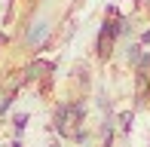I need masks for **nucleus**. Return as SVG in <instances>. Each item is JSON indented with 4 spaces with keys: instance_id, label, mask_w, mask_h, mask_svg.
Returning <instances> with one entry per match:
<instances>
[{
    "instance_id": "f257e3e1",
    "label": "nucleus",
    "mask_w": 150,
    "mask_h": 147,
    "mask_svg": "<svg viewBox=\"0 0 150 147\" xmlns=\"http://www.w3.org/2000/svg\"><path fill=\"white\" fill-rule=\"evenodd\" d=\"M83 123H86V101H83V98H74V101L55 104V113H52V129H55L61 138H74V132L83 129Z\"/></svg>"
},
{
    "instance_id": "f03ea898",
    "label": "nucleus",
    "mask_w": 150,
    "mask_h": 147,
    "mask_svg": "<svg viewBox=\"0 0 150 147\" xmlns=\"http://www.w3.org/2000/svg\"><path fill=\"white\" fill-rule=\"evenodd\" d=\"M49 34H52V25L46 22V18H37V22H34L31 28L25 31V43H28L31 49L40 52V49L46 46V40H49Z\"/></svg>"
},
{
    "instance_id": "7ed1b4c3",
    "label": "nucleus",
    "mask_w": 150,
    "mask_h": 147,
    "mask_svg": "<svg viewBox=\"0 0 150 147\" xmlns=\"http://www.w3.org/2000/svg\"><path fill=\"white\" fill-rule=\"evenodd\" d=\"M113 129H117V126H113V119L107 117L104 123H101V147H113Z\"/></svg>"
},
{
    "instance_id": "20e7f679",
    "label": "nucleus",
    "mask_w": 150,
    "mask_h": 147,
    "mask_svg": "<svg viewBox=\"0 0 150 147\" xmlns=\"http://www.w3.org/2000/svg\"><path fill=\"white\" fill-rule=\"evenodd\" d=\"M132 119H135V110H122L120 117H117V126H120L122 135H129V132H132Z\"/></svg>"
},
{
    "instance_id": "39448f33",
    "label": "nucleus",
    "mask_w": 150,
    "mask_h": 147,
    "mask_svg": "<svg viewBox=\"0 0 150 147\" xmlns=\"http://www.w3.org/2000/svg\"><path fill=\"white\" fill-rule=\"evenodd\" d=\"M28 113H16V117H12V129H16V135H22L25 129H28Z\"/></svg>"
},
{
    "instance_id": "423d86ee",
    "label": "nucleus",
    "mask_w": 150,
    "mask_h": 147,
    "mask_svg": "<svg viewBox=\"0 0 150 147\" xmlns=\"http://www.w3.org/2000/svg\"><path fill=\"white\" fill-rule=\"evenodd\" d=\"M12 101H16V92H6V95H0V119L6 117V110H9Z\"/></svg>"
},
{
    "instance_id": "0eeeda50",
    "label": "nucleus",
    "mask_w": 150,
    "mask_h": 147,
    "mask_svg": "<svg viewBox=\"0 0 150 147\" xmlns=\"http://www.w3.org/2000/svg\"><path fill=\"white\" fill-rule=\"evenodd\" d=\"M138 43H141V46H150V28H144V31H141V37H138Z\"/></svg>"
},
{
    "instance_id": "6e6552de",
    "label": "nucleus",
    "mask_w": 150,
    "mask_h": 147,
    "mask_svg": "<svg viewBox=\"0 0 150 147\" xmlns=\"http://www.w3.org/2000/svg\"><path fill=\"white\" fill-rule=\"evenodd\" d=\"M9 147H22V141H18V138H16V141H12V144H9Z\"/></svg>"
},
{
    "instance_id": "1a4fd4ad",
    "label": "nucleus",
    "mask_w": 150,
    "mask_h": 147,
    "mask_svg": "<svg viewBox=\"0 0 150 147\" xmlns=\"http://www.w3.org/2000/svg\"><path fill=\"white\" fill-rule=\"evenodd\" d=\"M52 147H58V144H52Z\"/></svg>"
}]
</instances>
